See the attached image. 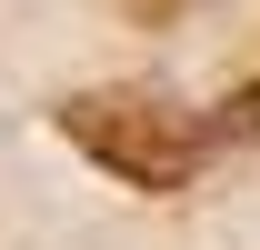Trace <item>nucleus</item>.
Returning <instances> with one entry per match:
<instances>
[{
  "label": "nucleus",
  "instance_id": "1",
  "mask_svg": "<svg viewBox=\"0 0 260 250\" xmlns=\"http://www.w3.org/2000/svg\"><path fill=\"white\" fill-rule=\"evenodd\" d=\"M60 130L110 170V180H130V190H180L200 160H210V120L180 110L170 90H140V80H130V90L60 100Z\"/></svg>",
  "mask_w": 260,
  "mask_h": 250
},
{
  "label": "nucleus",
  "instance_id": "2",
  "mask_svg": "<svg viewBox=\"0 0 260 250\" xmlns=\"http://www.w3.org/2000/svg\"><path fill=\"white\" fill-rule=\"evenodd\" d=\"M130 10H140V20H170V10H180V0H130Z\"/></svg>",
  "mask_w": 260,
  "mask_h": 250
},
{
  "label": "nucleus",
  "instance_id": "3",
  "mask_svg": "<svg viewBox=\"0 0 260 250\" xmlns=\"http://www.w3.org/2000/svg\"><path fill=\"white\" fill-rule=\"evenodd\" d=\"M250 110H260V100H250Z\"/></svg>",
  "mask_w": 260,
  "mask_h": 250
}]
</instances>
